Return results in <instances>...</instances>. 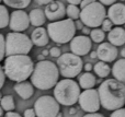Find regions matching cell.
<instances>
[{
	"mask_svg": "<svg viewBox=\"0 0 125 117\" xmlns=\"http://www.w3.org/2000/svg\"><path fill=\"white\" fill-rule=\"evenodd\" d=\"M99 96L101 106L106 111H116L125 105V84L116 79H106L100 84Z\"/></svg>",
	"mask_w": 125,
	"mask_h": 117,
	"instance_id": "obj_1",
	"label": "cell"
},
{
	"mask_svg": "<svg viewBox=\"0 0 125 117\" xmlns=\"http://www.w3.org/2000/svg\"><path fill=\"white\" fill-rule=\"evenodd\" d=\"M34 63L29 55H13L4 59L3 70L6 77L14 82H22L31 78Z\"/></svg>",
	"mask_w": 125,
	"mask_h": 117,
	"instance_id": "obj_2",
	"label": "cell"
},
{
	"mask_svg": "<svg viewBox=\"0 0 125 117\" xmlns=\"http://www.w3.org/2000/svg\"><path fill=\"white\" fill-rule=\"evenodd\" d=\"M59 73L56 63L50 60H42L35 65L31 82L39 90H50L58 83Z\"/></svg>",
	"mask_w": 125,
	"mask_h": 117,
	"instance_id": "obj_3",
	"label": "cell"
},
{
	"mask_svg": "<svg viewBox=\"0 0 125 117\" xmlns=\"http://www.w3.org/2000/svg\"><path fill=\"white\" fill-rule=\"evenodd\" d=\"M80 85L73 79H62L54 88V98L64 106H73L79 101L81 94Z\"/></svg>",
	"mask_w": 125,
	"mask_h": 117,
	"instance_id": "obj_4",
	"label": "cell"
},
{
	"mask_svg": "<svg viewBox=\"0 0 125 117\" xmlns=\"http://www.w3.org/2000/svg\"><path fill=\"white\" fill-rule=\"evenodd\" d=\"M47 32L50 38L57 44H66L71 42L76 34V24L73 20L64 19L61 21L51 22L47 24Z\"/></svg>",
	"mask_w": 125,
	"mask_h": 117,
	"instance_id": "obj_5",
	"label": "cell"
},
{
	"mask_svg": "<svg viewBox=\"0 0 125 117\" xmlns=\"http://www.w3.org/2000/svg\"><path fill=\"white\" fill-rule=\"evenodd\" d=\"M33 42L24 33L11 32L6 36V56L29 55L33 47Z\"/></svg>",
	"mask_w": 125,
	"mask_h": 117,
	"instance_id": "obj_6",
	"label": "cell"
},
{
	"mask_svg": "<svg viewBox=\"0 0 125 117\" xmlns=\"http://www.w3.org/2000/svg\"><path fill=\"white\" fill-rule=\"evenodd\" d=\"M106 17H108V12L104 6L99 1H93L92 3L81 9L80 12V20L82 21V23L88 27L92 28H97L102 25Z\"/></svg>",
	"mask_w": 125,
	"mask_h": 117,
	"instance_id": "obj_7",
	"label": "cell"
},
{
	"mask_svg": "<svg viewBox=\"0 0 125 117\" xmlns=\"http://www.w3.org/2000/svg\"><path fill=\"white\" fill-rule=\"evenodd\" d=\"M56 65L59 72L64 78L73 79L80 74L83 69V63L80 56H77L73 53H65L56 60Z\"/></svg>",
	"mask_w": 125,
	"mask_h": 117,
	"instance_id": "obj_8",
	"label": "cell"
},
{
	"mask_svg": "<svg viewBox=\"0 0 125 117\" xmlns=\"http://www.w3.org/2000/svg\"><path fill=\"white\" fill-rule=\"evenodd\" d=\"M34 109L37 117H57L61 113V104L53 96L43 95L35 101Z\"/></svg>",
	"mask_w": 125,
	"mask_h": 117,
	"instance_id": "obj_9",
	"label": "cell"
},
{
	"mask_svg": "<svg viewBox=\"0 0 125 117\" xmlns=\"http://www.w3.org/2000/svg\"><path fill=\"white\" fill-rule=\"evenodd\" d=\"M78 103H79L82 111L87 112V113H97V112H99L100 107H101V101H100L98 90H84L80 94Z\"/></svg>",
	"mask_w": 125,
	"mask_h": 117,
	"instance_id": "obj_10",
	"label": "cell"
},
{
	"mask_svg": "<svg viewBox=\"0 0 125 117\" xmlns=\"http://www.w3.org/2000/svg\"><path fill=\"white\" fill-rule=\"evenodd\" d=\"M30 17L23 10H14L10 14L9 27L13 32H24L30 26Z\"/></svg>",
	"mask_w": 125,
	"mask_h": 117,
	"instance_id": "obj_11",
	"label": "cell"
},
{
	"mask_svg": "<svg viewBox=\"0 0 125 117\" xmlns=\"http://www.w3.org/2000/svg\"><path fill=\"white\" fill-rule=\"evenodd\" d=\"M92 47V41L87 35H77L70 42V50L77 56H86L90 53Z\"/></svg>",
	"mask_w": 125,
	"mask_h": 117,
	"instance_id": "obj_12",
	"label": "cell"
},
{
	"mask_svg": "<svg viewBox=\"0 0 125 117\" xmlns=\"http://www.w3.org/2000/svg\"><path fill=\"white\" fill-rule=\"evenodd\" d=\"M45 15L51 22H56L64 20V18L67 15L66 13V7L62 1L55 0V1L48 3L45 7Z\"/></svg>",
	"mask_w": 125,
	"mask_h": 117,
	"instance_id": "obj_13",
	"label": "cell"
},
{
	"mask_svg": "<svg viewBox=\"0 0 125 117\" xmlns=\"http://www.w3.org/2000/svg\"><path fill=\"white\" fill-rule=\"evenodd\" d=\"M97 53L98 58L104 63H112L116 59L117 55H119L116 46L112 45L111 43H106V42L100 44L97 49Z\"/></svg>",
	"mask_w": 125,
	"mask_h": 117,
	"instance_id": "obj_14",
	"label": "cell"
},
{
	"mask_svg": "<svg viewBox=\"0 0 125 117\" xmlns=\"http://www.w3.org/2000/svg\"><path fill=\"white\" fill-rule=\"evenodd\" d=\"M108 19H110L112 23L117 26L125 24V4L116 2L110 6L108 10Z\"/></svg>",
	"mask_w": 125,
	"mask_h": 117,
	"instance_id": "obj_15",
	"label": "cell"
},
{
	"mask_svg": "<svg viewBox=\"0 0 125 117\" xmlns=\"http://www.w3.org/2000/svg\"><path fill=\"white\" fill-rule=\"evenodd\" d=\"M31 39H32L33 44L37 47H43L46 46L50 42V35H48L47 30L41 26V27H36L31 34Z\"/></svg>",
	"mask_w": 125,
	"mask_h": 117,
	"instance_id": "obj_16",
	"label": "cell"
},
{
	"mask_svg": "<svg viewBox=\"0 0 125 117\" xmlns=\"http://www.w3.org/2000/svg\"><path fill=\"white\" fill-rule=\"evenodd\" d=\"M34 85L32 82L29 81H22V82H17L15 85L13 87V90L19 94V96L23 100H29L33 96L34 94Z\"/></svg>",
	"mask_w": 125,
	"mask_h": 117,
	"instance_id": "obj_17",
	"label": "cell"
},
{
	"mask_svg": "<svg viewBox=\"0 0 125 117\" xmlns=\"http://www.w3.org/2000/svg\"><path fill=\"white\" fill-rule=\"evenodd\" d=\"M109 43L114 46H122L125 44V28L122 26H115L108 34Z\"/></svg>",
	"mask_w": 125,
	"mask_h": 117,
	"instance_id": "obj_18",
	"label": "cell"
},
{
	"mask_svg": "<svg viewBox=\"0 0 125 117\" xmlns=\"http://www.w3.org/2000/svg\"><path fill=\"white\" fill-rule=\"evenodd\" d=\"M29 17H30V22L33 26L35 27H41L46 21V15L45 12H44L42 9H33L31 10V12L29 13Z\"/></svg>",
	"mask_w": 125,
	"mask_h": 117,
	"instance_id": "obj_19",
	"label": "cell"
},
{
	"mask_svg": "<svg viewBox=\"0 0 125 117\" xmlns=\"http://www.w3.org/2000/svg\"><path fill=\"white\" fill-rule=\"evenodd\" d=\"M95 83H97V79H95L94 74H92L91 72H84V73L80 74L79 85L81 89H83V90L93 89Z\"/></svg>",
	"mask_w": 125,
	"mask_h": 117,
	"instance_id": "obj_20",
	"label": "cell"
},
{
	"mask_svg": "<svg viewBox=\"0 0 125 117\" xmlns=\"http://www.w3.org/2000/svg\"><path fill=\"white\" fill-rule=\"evenodd\" d=\"M112 74L114 79L125 82V58L119 59L114 63L112 67Z\"/></svg>",
	"mask_w": 125,
	"mask_h": 117,
	"instance_id": "obj_21",
	"label": "cell"
},
{
	"mask_svg": "<svg viewBox=\"0 0 125 117\" xmlns=\"http://www.w3.org/2000/svg\"><path fill=\"white\" fill-rule=\"evenodd\" d=\"M93 70H94V73L100 78H106L112 71V69L108 65V63H104V61L101 60L93 66Z\"/></svg>",
	"mask_w": 125,
	"mask_h": 117,
	"instance_id": "obj_22",
	"label": "cell"
},
{
	"mask_svg": "<svg viewBox=\"0 0 125 117\" xmlns=\"http://www.w3.org/2000/svg\"><path fill=\"white\" fill-rule=\"evenodd\" d=\"M2 1L8 7H11L17 10H22V9H25L26 7H29L32 0H2Z\"/></svg>",
	"mask_w": 125,
	"mask_h": 117,
	"instance_id": "obj_23",
	"label": "cell"
},
{
	"mask_svg": "<svg viewBox=\"0 0 125 117\" xmlns=\"http://www.w3.org/2000/svg\"><path fill=\"white\" fill-rule=\"evenodd\" d=\"M0 106L3 108L6 112H12L15 108V103L14 99L12 95H4L2 100L0 101Z\"/></svg>",
	"mask_w": 125,
	"mask_h": 117,
	"instance_id": "obj_24",
	"label": "cell"
},
{
	"mask_svg": "<svg viewBox=\"0 0 125 117\" xmlns=\"http://www.w3.org/2000/svg\"><path fill=\"white\" fill-rule=\"evenodd\" d=\"M10 23V14L6 6L0 4V28H4Z\"/></svg>",
	"mask_w": 125,
	"mask_h": 117,
	"instance_id": "obj_25",
	"label": "cell"
},
{
	"mask_svg": "<svg viewBox=\"0 0 125 117\" xmlns=\"http://www.w3.org/2000/svg\"><path fill=\"white\" fill-rule=\"evenodd\" d=\"M90 38L94 43L101 44V43H103L104 38H105V33H104V31L102 28H99V27L93 28L90 33Z\"/></svg>",
	"mask_w": 125,
	"mask_h": 117,
	"instance_id": "obj_26",
	"label": "cell"
},
{
	"mask_svg": "<svg viewBox=\"0 0 125 117\" xmlns=\"http://www.w3.org/2000/svg\"><path fill=\"white\" fill-rule=\"evenodd\" d=\"M80 12H81V10L77 6H73V4H68V7L66 8V13L68 19L71 20L80 19Z\"/></svg>",
	"mask_w": 125,
	"mask_h": 117,
	"instance_id": "obj_27",
	"label": "cell"
},
{
	"mask_svg": "<svg viewBox=\"0 0 125 117\" xmlns=\"http://www.w3.org/2000/svg\"><path fill=\"white\" fill-rule=\"evenodd\" d=\"M6 57V37L0 34V61H2Z\"/></svg>",
	"mask_w": 125,
	"mask_h": 117,
	"instance_id": "obj_28",
	"label": "cell"
},
{
	"mask_svg": "<svg viewBox=\"0 0 125 117\" xmlns=\"http://www.w3.org/2000/svg\"><path fill=\"white\" fill-rule=\"evenodd\" d=\"M102 30L104 31V32H110L111 30H112V26H113V23L112 21H111L110 19H105L103 21V23H102Z\"/></svg>",
	"mask_w": 125,
	"mask_h": 117,
	"instance_id": "obj_29",
	"label": "cell"
},
{
	"mask_svg": "<svg viewBox=\"0 0 125 117\" xmlns=\"http://www.w3.org/2000/svg\"><path fill=\"white\" fill-rule=\"evenodd\" d=\"M50 55L52 57H54V58H59V57L62 56V49L59 47H56V46H55V47H52L50 49Z\"/></svg>",
	"mask_w": 125,
	"mask_h": 117,
	"instance_id": "obj_30",
	"label": "cell"
},
{
	"mask_svg": "<svg viewBox=\"0 0 125 117\" xmlns=\"http://www.w3.org/2000/svg\"><path fill=\"white\" fill-rule=\"evenodd\" d=\"M110 117H125V108L122 107V108L112 112V114L110 115Z\"/></svg>",
	"mask_w": 125,
	"mask_h": 117,
	"instance_id": "obj_31",
	"label": "cell"
},
{
	"mask_svg": "<svg viewBox=\"0 0 125 117\" xmlns=\"http://www.w3.org/2000/svg\"><path fill=\"white\" fill-rule=\"evenodd\" d=\"M4 81H6V73H4L3 67L0 65V90H1L2 87H3Z\"/></svg>",
	"mask_w": 125,
	"mask_h": 117,
	"instance_id": "obj_32",
	"label": "cell"
},
{
	"mask_svg": "<svg viewBox=\"0 0 125 117\" xmlns=\"http://www.w3.org/2000/svg\"><path fill=\"white\" fill-rule=\"evenodd\" d=\"M24 117H37L34 108H28L24 111Z\"/></svg>",
	"mask_w": 125,
	"mask_h": 117,
	"instance_id": "obj_33",
	"label": "cell"
},
{
	"mask_svg": "<svg viewBox=\"0 0 125 117\" xmlns=\"http://www.w3.org/2000/svg\"><path fill=\"white\" fill-rule=\"evenodd\" d=\"M99 2H101L103 6H112L116 3V0H99Z\"/></svg>",
	"mask_w": 125,
	"mask_h": 117,
	"instance_id": "obj_34",
	"label": "cell"
},
{
	"mask_svg": "<svg viewBox=\"0 0 125 117\" xmlns=\"http://www.w3.org/2000/svg\"><path fill=\"white\" fill-rule=\"evenodd\" d=\"M75 24H76V28H77V30H80V31H81L82 28H83V25H84V24L82 23V21H81V20H80V19L76 20Z\"/></svg>",
	"mask_w": 125,
	"mask_h": 117,
	"instance_id": "obj_35",
	"label": "cell"
},
{
	"mask_svg": "<svg viewBox=\"0 0 125 117\" xmlns=\"http://www.w3.org/2000/svg\"><path fill=\"white\" fill-rule=\"evenodd\" d=\"M83 117H105L104 115H102L101 113H87L86 115H84Z\"/></svg>",
	"mask_w": 125,
	"mask_h": 117,
	"instance_id": "obj_36",
	"label": "cell"
},
{
	"mask_svg": "<svg viewBox=\"0 0 125 117\" xmlns=\"http://www.w3.org/2000/svg\"><path fill=\"white\" fill-rule=\"evenodd\" d=\"M55 1V0H35V2H36L37 4H40V6H42V4H46L47 6L48 3H51V2Z\"/></svg>",
	"mask_w": 125,
	"mask_h": 117,
	"instance_id": "obj_37",
	"label": "cell"
},
{
	"mask_svg": "<svg viewBox=\"0 0 125 117\" xmlns=\"http://www.w3.org/2000/svg\"><path fill=\"white\" fill-rule=\"evenodd\" d=\"M4 117H22V116L19 113H15V112H7Z\"/></svg>",
	"mask_w": 125,
	"mask_h": 117,
	"instance_id": "obj_38",
	"label": "cell"
},
{
	"mask_svg": "<svg viewBox=\"0 0 125 117\" xmlns=\"http://www.w3.org/2000/svg\"><path fill=\"white\" fill-rule=\"evenodd\" d=\"M90 28H91V27H88V26L84 25V26H83V28L81 30V32L83 33V35H87V36H88V35H90L91 31H92V30H90Z\"/></svg>",
	"mask_w": 125,
	"mask_h": 117,
	"instance_id": "obj_39",
	"label": "cell"
},
{
	"mask_svg": "<svg viewBox=\"0 0 125 117\" xmlns=\"http://www.w3.org/2000/svg\"><path fill=\"white\" fill-rule=\"evenodd\" d=\"M93 1H94V0H82V2H81V4H80V7H81V9H83L84 7H87L88 4L92 3Z\"/></svg>",
	"mask_w": 125,
	"mask_h": 117,
	"instance_id": "obj_40",
	"label": "cell"
},
{
	"mask_svg": "<svg viewBox=\"0 0 125 117\" xmlns=\"http://www.w3.org/2000/svg\"><path fill=\"white\" fill-rule=\"evenodd\" d=\"M83 69H84V70H86V72H90V71H91V70H92V69H93V66H92V65H91V63H86V65H84V66H83Z\"/></svg>",
	"mask_w": 125,
	"mask_h": 117,
	"instance_id": "obj_41",
	"label": "cell"
},
{
	"mask_svg": "<svg viewBox=\"0 0 125 117\" xmlns=\"http://www.w3.org/2000/svg\"><path fill=\"white\" fill-rule=\"evenodd\" d=\"M69 4H73V6H78V4H81L82 0H67Z\"/></svg>",
	"mask_w": 125,
	"mask_h": 117,
	"instance_id": "obj_42",
	"label": "cell"
},
{
	"mask_svg": "<svg viewBox=\"0 0 125 117\" xmlns=\"http://www.w3.org/2000/svg\"><path fill=\"white\" fill-rule=\"evenodd\" d=\"M90 57H91V59L98 58V53H97V50H95V52H91V53H90Z\"/></svg>",
	"mask_w": 125,
	"mask_h": 117,
	"instance_id": "obj_43",
	"label": "cell"
},
{
	"mask_svg": "<svg viewBox=\"0 0 125 117\" xmlns=\"http://www.w3.org/2000/svg\"><path fill=\"white\" fill-rule=\"evenodd\" d=\"M37 59H39V61H42V60H44V59H45V56H44L43 54L39 55V56H37Z\"/></svg>",
	"mask_w": 125,
	"mask_h": 117,
	"instance_id": "obj_44",
	"label": "cell"
},
{
	"mask_svg": "<svg viewBox=\"0 0 125 117\" xmlns=\"http://www.w3.org/2000/svg\"><path fill=\"white\" fill-rule=\"evenodd\" d=\"M3 108H2L1 106H0V117H3Z\"/></svg>",
	"mask_w": 125,
	"mask_h": 117,
	"instance_id": "obj_45",
	"label": "cell"
},
{
	"mask_svg": "<svg viewBox=\"0 0 125 117\" xmlns=\"http://www.w3.org/2000/svg\"><path fill=\"white\" fill-rule=\"evenodd\" d=\"M121 55H122V57H123V58H125V48H124V49H122Z\"/></svg>",
	"mask_w": 125,
	"mask_h": 117,
	"instance_id": "obj_46",
	"label": "cell"
},
{
	"mask_svg": "<svg viewBox=\"0 0 125 117\" xmlns=\"http://www.w3.org/2000/svg\"><path fill=\"white\" fill-rule=\"evenodd\" d=\"M50 54V52H48V50H43V55L44 56H46V55H48Z\"/></svg>",
	"mask_w": 125,
	"mask_h": 117,
	"instance_id": "obj_47",
	"label": "cell"
},
{
	"mask_svg": "<svg viewBox=\"0 0 125 117\" xmlns=\"http://www.w3.org/2000/svg\"><path fill=\"white\" fill-rule=\"evenodd\" d=\"M73 113H75V109L73 108V109H71V111H70V114H73Z\"/></svg>",
	"mask_w": 125,
	"mask_h": 117,
	"instance_id": "obj_48",
	"label": "cell"
},
{
	"mask_svg": "<svg viewBox=\"0 0 125 117\" xmlns=\"http://www.w3.org/2000/svg\"><path fill=\"white\" fill-rule=\"evenodd\" d=\"M2 98H3V96H2V94H1V92H0V101L2 100Z\"/></svg>",
	"mask_w": 125,
	"mask_h": 117,
	"instance_id": "obj_49",
	"label": "cell"
},
{
	"mask_svg": "<svg viewBox=\"0 0 125 117\" xmlns=\"http://www.w3.org/2000/svg\"><path fill=\"white\" fill-rule=\"evenodd\" d=\"M62 113H59L58 115H57V117H62Z\"/></svg>",
	"mask_w": 125,
	"mask_h": 117,
	"instance_id": "obj_50",
	"label": "cell"
},
{
	"mask_svg": "<svg viewBox=\"0 0 125 117\" xmlns=\"http://www.w3.org/2000/svg\"><path fill=\"white\" fill-rule=\"evenodd\" d=\"M121 1H124V0H121Z\"/></svg>",
	"mask_w": 125,
	"mask_h": 117,
	"instance_id": "obj_51",
	"label": "cell"
},
{
	"mask_svg": "<svg viewBox=\"0 0 125 117\" xmlns=\"http://www.w3.org/2000/svg\"><path fill=\"white\" fill-rule=\"evenodd\" d=\"M1 1H2V0H0V2H1Z\"/></svg>",
	"mask_w": 125,
	"mask_h": 117,
	"instance_id": "obj_52",
	"label": "cell"
}]
</instances>
